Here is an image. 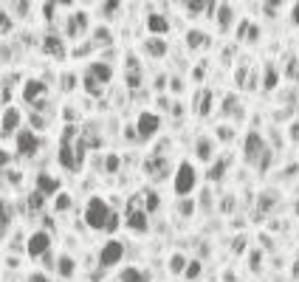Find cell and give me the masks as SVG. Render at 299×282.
Wrapping results in <instances>:
<instances>
[{
	"label": "cell",
	"mask_w": 299,
	"mask_h": 282,
	"mask_svg": "<svg viewBox=\"0 0 299 282\" xmlns=\"http://www.w3.org/2000/svg\"><path fill=\"white\" fill-rule=\"evenodd\" d=\"M119 279H122V282H147V274H141L139 268H133V265H127V268H122V274H119Z\"/></svg>",
	"instance_id": "obj_24"
},
{
	"label": "cell",
	"mask_w": 299,
	"mask_h": 282,
	"mask_svg": "<svg viewBox=\"0 0 299 282\" xmlns=\"http://www.w3.org/2000/svg\"><path fill=\"white\" fill-rule=\"evenodd\" d=\"M195 184H198L195 166H192L189 161H181V164H178V172H175V181H172V186H175V195H178V198H189V192L195 189Z\"/></svg>",
	"instance_id": "obj_2"
},
{
	"label": "cell",
	"mask_w": 299,
	"mask_h": 282,
	"mask_svg": "<svg viewBox=\"0 0 299 282\" xmlns=\"http://www.w3.org/2000/svg\"><path fill=\"white\" fill-rule=\"evenodd\" d=\"M170 88L178 93V91H183V82H181V79H172V82H170Z\"/></svg>",
	"instance_id": "obj_57"
},
{
	"label": "cell",
	"mask_w": 299,
	"mask_h": 282,
	"mask_svg": "<svg viewBox=\"0 0 299 282\" xmlns=\"http://www.w3.org/2000/svg\"><path fill=\"white\" fill-rule=\"evenodd\" d=\"M20 119H23V116H20V110L9 104L6 110H3V122H0V133H3V138L20 133Z\"/></svg>",
	"instance_id": "obj_10"
},
{
	"label": "cell",
	"mask_w": 299,
	"mask_h": 282,
	"mask_svg": "<svg viewBox=\"0 0 299 282\" xmlns=\"http://www.w3.org/2000/svg\"><path fill=\"white\" fill-rule=\"evenodd\" d=\"M110 43H113V34H110L104 25H99V29L93 31V45H96V48H104V45H110Z\"/></svg>",
	"instance_id": "obj_25"
},
{
	"label": "cell",
	"mask_w": 299,
	"mask_h": 282,
	"mask_svg": "<svg viewBox=\"0 0 299 282\" xmlns=\"http://www.w3.org/2000/svg\"><path fill=\"white\" fill-rule=\"evenodd\" d=\"M0 31H3V37L12 31V14L6 12V6H3V12H0Z\"/></svg>",
	"instance_id": "obj_36"
},
{
	"label": "cell",
	"mask_w": 299,
	"mask_h": 282,
	"mask_svg": "<svg viewBox=\"0 0 299 282\" xmlns=\"http://www.w3.org/2000/svg\"><path fill=\"white\" fill-rule=\"evenodd\" d=\"M48 248H51V234L48 232H34L29 237V245H25L29 257H45Z\"/></svg>",
	"instance_id": "obj_8"
},
{
	"label": "cell",
	"mask_w": 299,
	"mask_h": 282,
	"mask_svg": "<svg viewBox=\"0 0 299 282\" xmlns=\"http://www.w3.org/2000/svg\"><path fill=\"white\" fill-rule=\"evenodd\" d=\"M291 130H293V133H291V135H293V138H299V124H293V127H291Z\"/></svg>",
	"instance_id": "obj_61"
},
{
	"label": "cell",
	"mask_w": 299,
	"mask_h": 282,
	"mask_svg": "<svg viewBox=\"0 0 299 282\" xmlns=\"http://www.w3.org/2000/svg\"><path fill=\"white\" fill-rule=\"evenodd\" d=\"M296 271H299V263H296Z\"/></svg>",
	"instance_id": "obj_62"
},
{
	"label": "cell",
	"mask_w": 299,
	"mask_h": 282,
	"mask_svg": "<svg viewBox=\"0 0 299 282\" xmlns=\"http://www.w3.org/2000/svg\"><path fill=\"white\" fill-rule=\"evenodd\" d=\"M57 271H60V276H62V279H71V276H73V271H76V263H73V260L68 257V254H62V257L57 260Z\"/></svg>",
	"instance_id": "obj_23"
},
{
	"label": "cell",
	"mask_w": 299,
	"mask_h": 282,
	"mask_svg": "<svg viewBox=\"0 0 299 282\" xmlns=\"http://www.w3.org/2000/svg\"><path fill=\"white\" fill-rule=\"evenodd\" d=\"M54 12H57V3H43V14H45V20H54Z\"/></svg>",
	"instance_id": "obj_46"
},
{
	"label": "cell",
	"mask_w": 299,
	"mask_h": 282,
	"mask_svg": "<svg viewBox=\"0 0 299 282\" xmlns=\"http://www.w3.org/2000/svg\"><path fill=\"white\" fill-rule=\"evenodd\" d=\"M260 40V25L249 23V29H246V43H257Z\"/></svg>",
	"instance_id": "obj_40"
},
{
	"label": "cell",
	"mask_w": 299,
	"mask_h": 282,
	"mask_svg": "<svg viewBox=\"0 0 299 282\" xmlns=\"http://www.w3.org/2000/svg\"><path fill=\"white\" fill-rule=\"evenodd\" d=\"M265 138L260 133H254L251 130L249 135H246V144H243V155H246V161L249 164H260V158H263V153H265Z\"/></svg>",
	"instance_id": "obj_5"
},
{
	"label": "cell",
	"mask_w": 299,
	"mask_h": 282,
	"mask_svg": "<svg viewBox=\"0 0 299 282\" xmlns=\"http://www.w3.org/2000/svg\"><path fill=\"white\" fill-rule=\"evenodd\" d=\"M141 85V71H127V88H139Z\"/></svg>",
	"instance_id": "obj_41"
},
{
	"label": "cell",
	"mask_w": 299,
	"mask_h": 282,
	"mask_svg": "<svg viewBox=\"0 0 299 282\" xmlns=\"http://www.w3.org/2000/svg\"><path fill=\"white\" fill-rule=\"evenodd\" d=\"M144 170L150 172L153 178H164V175H167V158H164V155H153V158L144 164Z\"/></svg>",
	"instance_id": "obj_18"
},
{
	"label": "cell",
	"mask_w": 299,
	"mask_h": 282,
	"mask_svg": "<svg viewBox=\"0 0 299 282\" xmlns=\"http://www.w3.org/2000/svg\"><path fill=\"white\" fill-rule=\"evenodd\" d=\"M172 113H175V116H181V113H183V104L175 102V104H172Z\"/></svg>",
	"instance_id": "obj_60"
},
{
	"label": "cell",
	"mask_w": 299,
	"mask_h": 282,
	"mask_svg": "<svg viewBox=\"0 0 299 282\" xmlns=\"http://www.w3.org/2000/svg\"><path fill=\"white\" fill-rule=\"evenodd\" d=\"M116 229H119V215L113 212V215H110V220H107V226H104V232H110V234H113Z\"/></svg>",
	"instance_id": "obj_48"
},
{
	"label": "cell",
	"mask_w": 299,
	"mask_h": 282,
	"mask_svg": "<svg viewBox=\"0 0 299 282\" xmlns=\"http://www.w3.org/2000/svg\"><path fill=\"white\" fill-rule=\"evenodd\" d=\"M82 85H85V91H88V93H91V96H102V85H99V82H96V79H93V76H91V74H88V76H85V79H82Z\"/></svg>",
	"instance_id": "obj_32"
},
{
	"label": "cell",
	"mask_w": 299,
	"mask_h": 282,
	"mask_svg": "<svg viewBox=\"0 0 299 282\" xmlns=\"http://www.w3.org/2000/svg\"><path fill=\"white\" fill-rule=\"evenodd\" d=\"M277 9H280V3H263V12L265 14H274Z\"/></svg>",
	"instance_id": "obj_54"
},
{
	"label": "cell",
	"mask_w": 299,
	"mask_h": 282,
	"mask_svg": "<svg viewBox=\"0 0 299 282\" xmlns=\"http://www.w3.org/2000/svg\"><path fill=\"white\" fill-rule=\"evenodd\" d=\"M85 31H88V14H85V12H73L71 17H68V23H65V34H68V40L82 37Z\"/></svg>",
	"instance_id": "obj_11"
},
{
	"label": "cell",
	"mask_w": 299,
	"mask_h": 282,
	"mask_svg": "<svg viewBox=\"0 0 299 282\" xmlns=\"http://www.w3.org/2000/svg\"><path fill=\"white\" fill-rule=\"evenodd\" d=\"M218 138H223V141L234 138V130H232V127H226V124H220V127H218Z\"/></svg>",
	"instance_id": "obj_43"
},
{
	"label": "cell",
	"mask_w": 299,
	"mask_h": 282,
	"mask_svg": "<svg viewBox=\"0 0 299 282\" xmlns=\"http://www.w3.org/2000/svg\"><path fill=\"white\" fill-rule=\"evenodd\" d=\"M9 223H12V209H9V203L3 201V209H0V229H3V234H6Z\"/></svg>",
	"instance_id": "obj_35"
},
{
	"label": "cell",
	"mask_w": 299,
	"mask_h": 282,
	"mask_svg": "<svg viewBox=\"0 0 299 282\" xmlns=\"http://www.w3.org/2000/svg\"><path fill=\"white\" fill-rule=\"evenodd\" d=\"M260 260H263V254H260V251H251V254H249V265H251V271L260 268Z\"/></svg>",
	"instance_id": "obj_45"
},
{
	"label": "cell",
	"mask_w": 299,
	"mask_h": 282,
	"mask_svg": "<svg viewBox=\"0 0 299 282\" xmlns=\"http://www.w3.org/2000/svg\"><path fill=\"white\" fill-rule=\"evenodd\" d=\"M43 51H45L48 57L65 60V48H62V40L57 37V34H48V37H43Z\"/></svg>",
	"instance_id": "obj_16"
},
{
	"label": "cell",
	"mask_w": 299,
	"mask_h": 282,
	"mask_svg": "<svg viewBox=\"0 0 299 282\" xmlns=\"http://www.w3.org/2000/svg\"><path fill=\"white\" fill-rule=\"evenodd\" d=\"M34 181H37V192H43L45 198H57V195H60V181L51 178L48 172H40Z\"/></svg>",
	"instance_id": "obj_13"
},
{
	"label": "cell",
	"mask_w": 299,
	"mask_h": 282,
	"mask_svg": "<svg viewBox=\"0 0 299 282\" xmlns=\"http://www.w3.org/2000/svg\"><path fill=\"white\" fill-rule=\"evenodd\" d=\"M3 172H6V175H9V181H12L14 186L20 184V175H23V172H17V170H3Z\"/></svg>",
	"instance_id": "obj_49"
},
{
	"label": "cell",
	"mask_w": 299,
	"mask_h": 282,
	"mask_svg": "<svg viewBox=\"0 0 299 282\" xmlns=\"http://www.w3.org/2000/svg\"><path fill=\"white\" fill-rule=\"evenodd\" d=\"M246 79H249V68H240L237 74H234V82H237L240 88H246Z\"/></svg>",
	"instance_id": "obj_44"
},
{
	"label": "cell",
	"mask_w": 299,
	"mask_h": 282,
	"mask_svg": "<svg viewBox=\"0 0 299 282\" xmlns=\"http://www.w3.org/2000/svg\"><path fill=\"white\" fill-rule=\"evenodd\" d=\"M43 203H45V195L34 189L29 195V212H31V215H34V212H40V209H43Z\"/></svg>",
	"instance_id": "obj_30"
},
{
	"label": "cell",
	"mask_w": 299,
	"mask_h": 282,
	"mask_svg": "<svg viewBox=\"0 0 299 282\" xmlns=\"http://www.w3.org/2000/svg\"><path fill=\"white\" fill-rule=\"evenodd\" d=\"M246 248V237H234V251H243Z\"/></svg>",
	"instance_id": "obj_55"
},
{
	"label": "cell",
	"mask_w": 299,
	"mask_h": 282,
	"mask_svg": "<svg viewBox=\"0 0 299 282\" xmlns=\"http://www.w3.org/2000/svg\"><path fill=\"white\" fill-rule=\"evenodd\" d=\"M119 166H122V158H119L116 153H110L107 158H104V170H107V175H113V172H119Z\"/></svg>",
	"instance_id": "obj_34"
},
{
	"label": "cell",
	"mask_w": 299,
	"mask_h": 282,
	"mask_svg": "<svg viewBox=\"0 0 299 282\" xmlns=\"http://www.w3.org/2000/svg\"><path fill=\"white\" fill-rule=\"evenodd\" d=\"M29 282H48V276H45V274H31Z\"/></svg>",
	"instance_id": "obj_56"
},
{
	"label": "cell",
	"mask_w": 299,
	"mask_h": 282,
	"mask_svg": "<svg viewBox=\"0 0 299 282\" xmlns=\"http://www.w3.org/2000/svg\"><path fill=\"white\" fill-rule=\"evenodd\" d=\"M110 215H113V212H110V206H107V201H104V198L93 195L91 201L85 203V223H88L91 229H96V232L107 226Z\"/></svg>",
	"instance_id": "obj_1"
},
{
	"label": "cell",
	"mask_w": 299,
	"mask_h": 282,
	"mask_svg": "<svg viewBox=\"0 0 299 282\" xmlns=\"http://www.w3.org/2000/svg\"><path fill=\"white\" fill-rule=\"evenodd\" d=\"M9 161H12V155H9L6 150H0V166H3V170L9 166Z\"/></svg>",
	"instance_id": "obj_53"
},
{
	"label": "cell",
	"mask_w": 299,
	"mask_h": 282,
	"mask_svg": "<svg viewBox=\"0 0 299 282\" xmlns=\"http://www.w3.org/2000/svg\"><path fill=\"white\" fill-rule=\"evenodd\" d=\"M234 104H237V99H234V96H226V102H223V113H232Z\"/></svg>",
	"instance_id": "obj_50"
},
{
	"label": "cell",
	"mask_w": 299,
	"mask_h": 282,
	"mask_svg": "<svg viewBox=\"0 0 299 282\" xmlns=\"http://www.w3.org/2000/svg\"><path fill=\"white\" fill-rule=\"evenodd\" d=\"M71 206H73V198L65 195V192H60V195H57V201H54V209H57V212H68Z\"/></svg>",
	"instance_id": "obj_31"
},
{
	"label": "cell",
	"mask_w": 299,
	"mask_h": 282,
	"mask_svg": "<svg viewBox=\"0 0 299 282\" xmlns=\"http://www.w3.org/2000/svg\"><path fill=\"white\" fill-rule=\"evenodd\" d=\"M76 85H79L76 74H62V91H73Z\"/></svg>",
	"instance_id": "obj_39"
},
{
	"label": "cell",
	"mask_w": 299,
	"mask_h": 282,
	"mask_svg": "<svg viewBox=\"0 0 299 282\" xmlns=\"http://www.w3.org/2000/svg\"><path fill=\"white\" fill-rule=\"evenodd\" d=\"M141 198H144V212H155V209L161 206L158 192H155V189H144V192H141Z\"/></svg>",
	"instance_id": "obj_26"
},
{
	"label": "cell",
	"mask_w": 299,
	"mask_h": 282,
	"mask_svg": "<svg viewBox=\"0 0 299 282\" xmlns=\"http://www.w3.org/2000/svg\"><path fill=\"white\" fill-rule=\"evenodd\" d=\"M102 12L104 14H116L119 12V3H102Z\"/></svg>",
	"instance_id": "obj_51"
},
{
	"label": "cell",
	"mask_w": 299,
	"mask_h": 282,
	"mask_svg": "<svg viewBox=\"0 0 299 282\" xmlns=\"http://www.w3.org/2000/svg\"><path fill=\"white\" fill-rule=\"evenodd\" d=\"M147 29H150L153 37H164L167 31H170V20H167L164 14L153 12V14H147Z\"/></svg>",
	"instance_id": "obj_14"
},
{
	"label": "cell",
	"mask_w": 299,
	"mask_h": 282,
	"mask_svg": "<svg viewBox=\"0 0 299 282\" xmlns=\"http://www.w3.org/2000/svg\"><path fill=\"white\" fill-rule=\"evenodd\" d=\"M291 20L299 25V3H296V6H293V12H291Z\"/></svg>",
	"instance_id": "obj_58"
},
{
	"label": "cell",
	"mask_w": 299,
	"mask_h": 282,
	"mask_svg": "<svg viewBox=\"0 0 299 282\" xmlns=\"http://www.w3.org/2000/svg\"><path fill=\"white\" fill-rule=\"evenodd\" d=\"M277 85H280V71H277L274 62H268L265 65V76H263V88L265 91H277Z\"/></svg>",
	"instance_id": "obj_20"
},
{
	"label": "cell",
	"mask_w": 299,
	"mask_h": 282,
	"mask_svg": "<svg viewBox=\"0 0 299 282\" xmlns=\"http://www.w3.org/2000/svg\"><path fill=\"white\" fill-rule=\"evenodd\" d=\"M88 74H91L93 79L99 82V85H107V82L113 79V68H110L107 62H91V68H88Z\"/></svg>",
	"instance_id": "obj_15"
},
{
	"label": "cell",
	"mask_w": 299,
	"mask_h": 282,
	"mask_svg": "<svg viewBox=\"0 0 299 282\" xmlns=\"http://www.w3.org/2000/svg\"><path fill=\"white\" fill-rule=\"evenodd\" d=\"M12 9H14V12H17V14H25V12H29V3H12Z\"/></svg>",
	"instance_id": "obj_52"
},
{
	"label": "cell",
	"mask_w": 299,
	"mask_h": 282,
	"mask_svg": "<svg viewBox=\"0 0 299 282\" xmlns=\"http://www.w3.org/2000/svg\"><path fill=\"white\" fill-rule=\"evenodd\" d=\"M183 274H186V279H198V276H201V263H198V260H192V263L186 265V271H183Z\"/></svg>",
	"instance_id": "obj_38"
},
{
	"label": "cell",
	"mask_w": 299,
	"mask_h": 282,
	"mask_svg": "<svg viewBox=\"0 0 299 282\" xmlns=\"http://www.w3.org/2000/svg\"><path fill=\"white\" fill-rule=\"evenodd\" d=\"M274 192H263V195H260V203H257V217H263L265 212H268L271 206H274Z\"/></svg>",
	"instance_id": "obj_27"
},
{
	"label": "cell",
	"mask_w": 299,
	"mask_h": 282,
	"mask_svg": "<svg viewBox=\"0 0 299 282\" xmlns=\"http://www.w3.org/2000/svg\"><path fill=\"white\" fill-rule=\"evenodd\" d=\"M257 85H260V76H257V71L251 68V71H249V79H246V91H254Z\"/></svg>",
	"instance_id": "obj_42"
},
{
	"label": "cell",
	"mask_w": 299,
	"mask_h": 282,
	"mask_svg": "<svg viewBox=\"0 0 299 282\" xmlns=\"http://www.w3.org/2000/svg\"><path fill=\"white\" fill-rule=\"evenodd\" d=\"M214 138H209V135H198V141H195V155H198V161H203V164H209V161L214 158Z\"/></svg>",
	"instance_id": "obj_12"
},
{
	"label": "cell",
	"mask_w": 299,
	"mask_h": 282,
	"mask_svg": "<svg viewBox=\"0 0 299 282\" xmlns=\"http://www.w3.org/2000/svg\"><path fill=\"white\" fill-rule=\"evenodd\" d=\"M226 166H229V158H220V161H214V164L209 166V175H206V178L212 181V184H218V181H223V175H226Z\"/></svg>",
	"instance_id": "obj_22"
},
{
	"label": "cell",
	"mask_w": 299,
	"mask_h": 282,
	"mask_svg": "<svg viewBox=\"0 0 299 282\" xmlns=\"http://www.w3.org/2000/svg\"><path fill=\"white\" fill-rule=\"evenodd\" d=\"M45 93H48V85H45L43 79H25V82H23V99H25L29 104L43 102Z\"/></svg>",
	"instance_id": "obj_9"
},
{
	"label": "cell",
	"mask_w": 299,
	"mask_h": 282,
	"mask_svg": "<svg viewBox=\"0 0 299 282\" xmlns=\"http://www.w3.org/2000/svg\"><path fill=\"white\" fill-rule=\"evenodd\" d=\"M206 43H209V37L203 34V31H198V29H189V31H186V48L198 51V48H203Z\"/></svg>",
	"instance_id": "obj_19"
},
{
	"label": "cell",
	"mask_w": 299,
	"mask_h": 282,
	"mask_svg": "<svg viewBox=\"0 0 299 282\" xmlns=\"http://www.w3.org/2000/svg\"><path fill=\"white\" fill-rule=\"evenodd\" d=\"M40 153V135L34 130H20L17 133V155L23 158H34Z\"/></svg>",
	"instance_id": "obj_7"
},
{
	"label": "cell",
	"mask_w": 299,
	"mask_h": 282,
	"mask_svg": "<svg viewBox=\"0 0 299 282\" xmlns=\"http://www.w3.org/2000/svg\"><path fill=\"white\" fill-rule=\"evenodd\" d=\"M234 23V9L229 6V3H218V25L220 31H229Z\"/></svg>",
	"instance_id": "obj_17"
},
{
	"label": "cell",
	"mask_w": 299,
	"mask_h": 282,
	"mask_svg": "<svg viewBox=\"0 0 299 282\" xmlns=\"http://www.w3.org/2000/svg\"><path fill=\"white\" fill-rule=\"evenodd\" d=\"M155 88H158V91H161V88H167V76H158V79H155Z\"/></svg>",
	"instance_id": "obj_59"
},
{
	"label": "cell",
	"mask_w": 299,
	"mask_h": 282,
	"mask_svg": "<svg viewBox=\"0 0 299 282\" xmlns=\"http://www.w3.org/2000/svg\"><path fill=\"white\" fill-rule=\"evenodd\" d=\"M122 257H124V243L122 240H107L99 251V268H113V265L122 263Z\"/></svg>",
	"instance_id": "obj_3"
},
{
	"label": "cell",
	"mask_w": 299,
	"mask_h": 282,
	"mask_svg": "<svg viewBox=\"0 0 299 282\" xmlns=\"http://www.w3.org/2000/svg\"><path fill=\"white\" fill-rule=\"evenodd\" d=\"M186 257H183V254H172L170 257V271L172 274H183V271H186Z\"/></svg>",
	"instance_id": "obj_29"
},
{
	"label": "cell",
	"mask_w": 299,
	"mask_h": 282,
	"mask_svg": "<svg viewBox=\"0 0 299 282\" xmlns=\"http://www.w3.org/2000/svg\"><path fill=\"white\" fill-rule=\"evenodd\" d=\"M29 122H31V127H34V133H37V130H45V127H48L45 116H40V113H31V116H29Z\"/></svg>",
	"instance_id": "obj_37"
},
{
	"label": "cell",
	"mask_w": 299,
	"mask_h": 282,
	"mask_svg": "<svg viewBox=\"0 0 299 282\" xmlns=\"http://www.w3.org/2000/svg\"><path fill=\"white\" fill-rule=\"evenodd\" d=\"M158 130H161V119H158V113H150V110L139 113V119H135V135H139L141 141L153 138V135L158 133Z\"/></svg>",
	"instance_id": "obj_4"
},
{
	"label": "cell",
	"mask_w": 299,
	"mask_h": 282,
	"mask_svg": "<svg viewBox=\"0 0 299 282\" xmlns=\"http://www.w3.org/2000/svg\"><path fill=\"white\" fill-rule=\"evenodd\" d=\"M144 48H147V54H150V57H155V60H161V57L167 54V40H161V37H153V40H147V43H144Z\"/></svg>",
	"instance_id": "obj_21"
},
{
	"label": "cell",
	"mask_w": 299,
	"mask_h": 282,
	"mask_svg": "<svg viewBox=\"0 0 299 282\" xmlns=\"http://www.w3.org/2000/svg\"><path fill=\"white\" fill-rule=\"evenodd\" d=\"M212 102H214L212 91H203L201 93V107H198V116H209V113H212Z\"/></svg>",
	"instance_id": "obj_28"
},
{
	"label": "cell",
	"mask_w": 299,
	"mask_h": 282,
	"mask_svg": "<svg viewBox=\"0 0 299 282\" xmlns=\"http://www.w3.org/2000/svg\"><path fill=\"white\" fill-rule=\"evenodd\" d=\"M209 9V3H203V0H192V3H183V12L186 14H201V12H206Z\"/></svg>",
	"instance_id": "obj_33"
},
{
	"label": "cell",
	"mask_w": 299,
	"mask_h": 282,
	"mask_svg": "<svg viewBox=\"0 0 299 282\" xmlns=\"http://www.w3.org/2000/svg\"><path fill=\"white\" fill-rule=\"evenodd\" d=\"M192 212H195V203H192L189 198H186V201H181V215H186V217H189Z\"/></svg>",
	"instance_id": "obj_47"
},
{
	"label": "cell",
	"mask_w": 299,
	"mask_h": 282,
	"mask_svg": "<svg viewBox=\"0 0 299 282\" xmlns=\"http://www.w3.org/2000/svg\"><path fill=\"white\" fill-rule=\"evenodd\" d=\"M127 229H130V232H147V229H150V223H147V212L141 209V195H135L133 201H130Z\"/></svg>",
	"instance_id": "obj_6"
}]
</instances>
